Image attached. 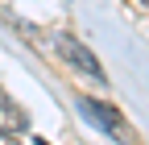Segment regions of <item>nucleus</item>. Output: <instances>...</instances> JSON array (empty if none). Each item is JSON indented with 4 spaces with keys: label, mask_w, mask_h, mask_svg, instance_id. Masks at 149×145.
Masks as SVG:
<instances>
[{
    "label": "nucleus",
    "mask_w": 149,
    "mask_h": 145,
    "mask_svg": "<svg viewBox=\"0 0 149 145\" xmlns=\"http://www.w3.org/2000/svg\"><path fill=\"white\" fill-rule=\"evenodd\" d=\"M58 50H62V58L74 66V70H83L87 79H100V83H108V75H104V66H100V58L91 54L79 38H70V33H62L58 38Z\"/></svg>",
    "instance_id": "1"
},
{
    "label": "nucleus",
    "mask_w": 149,
    "mask_h": 145,
    "mask_svg": "<svg viewBox=\"0 0 149 145\" xmlns=\"http://www.w3.org/2000/svg\"><path fill=\"white\" fill-rule=\"evenodd\" d=\"M79 112H83L87 120H95V124H100V129H104L112 141H120V145L128 141V133H124V116H120V112H112L108 104H95V100H79Z\"/></svg>",
    "instance_id": "2"
},
{
    "label": "nucleus",
    "mask_w": 149,
    "mask_h": 145,
    "mask_svg": "<svg viewBox=\"0 0 149 145\" xmlns=\"http://www.w3.org/2000/svg\"><path fill=\"white\" fill-rule=\"evenodd\" d=\"M0 129H8V133L25 129V108L17 104L8 91H0Z\"/></svg>",
    "instance_id": "3"
},
{
    "label": "nucleus",
    "mask_w": 149,
    "mask_h": 145,
    "mask_svg": "<svg viewBox=\"0 0 149 145\" xmlns=\"http://www.w3.org/2000/svg\"><path fill=\"white\" fill-rule=\"evenodd\" d=\"M0 145H17V137L13 133H0Z\"/></svg>",
    "instance_id": "4"
},
{
    "label": "nucleus",
    "mask_w": 149,
    "mask_h": 145,
    "mask_svg": "<svg viewBox=\"0 0 149 145\" xmlns=\"http://www.w3.org/2000/svg\"><path fill=\"white\" fill-rule=\"evenodd\" d=\"M141 4H145V8H149V0H141Z\"/></svg>",
    "instance_id": "5"
}]
</instances>
